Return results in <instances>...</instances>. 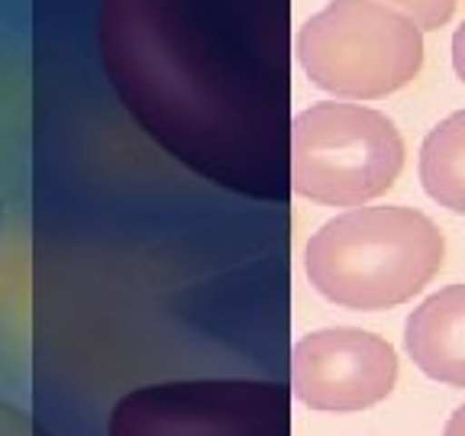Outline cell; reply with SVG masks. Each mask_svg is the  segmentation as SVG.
Listing matches in <instances>:
<instances>
[{
	"instance_id": "cell-4",
	"label": "cell",
	"mask_w": 465,
	"mask_h": 436,
	"mask_svg": "<svg viewBox=\"0 0 465 436\" xmlns=\"http://www.w3.org/2000/svg\"><path fill=\"white\" fill-rule=\"evenodd\" d=\"M404 168V139L381 110L320 101L294 116L291 184L327 207H362Z\"/></svg>"
},
{
	"instance_id": "cell-1",
	"label": "cell",
	"mask_w": 465,
	"mask_h": 436,
	"mask_svg": "<svg viewBox=\"0 0 465 436\" xmlns=\"http://www.w3.org/2000/svg\"><path fill=\"white\" fill-rule=\"evenodd\" d=\"M97 49L124 110L174 162L288 203L291 0H101Z\"/></svg>"
},
{
	"instance_id": "cell-6",
	"label": "cell",
	"mask_w": 465,
	"mask_h": 436,
	"mask_svg": "<svg viewBox=\"0 0 465 436\" xmlns=\"http://www.w3.org/2000/svg\"><path fill=\"white\" fill-rule=\"evenodd\" d=\"M398 382L388 340L356 327L307 333L291 352V391L311 411L352 414L385 401Z\"/></svg>"
},
{
	"instance_id": "cell-11",
	"label": "cell",
	"mask_w": 465,
	"mask_h": 436,
	"mask_svg": "<svg viewBox=\"0 0 465 436\" xmlns=\"http://www.w3.org/2000/svg\"><path fill=\"white\" fill-rule=\"evenodd\" d=\"M443 436H465V404L459 407L456 414L450 417V423H446Z\"/></svg>"
},
{
	"instance_id": "cell-3",
	"label": "cell",
	"mask_w": 465,
	"mask_h": 436,
	"mask_svg": "<svg viewBox=\"0 0 465 436\" xmlns=\"http://www.w3.org/2000/svg\"><path fill=\"white\" fill-rule=\"evenodd\" d=\"M294 52L317 87L346 101H378L420 74L423 29L381 0H330L298 29Z\"/></svg>"
},
{
	"instance_id": "cell-8",
	"label": "cell",
	"mask_w": 465,
	"mask_h": 436,
	"mask_svg": "<svg viewBox=\"0 0 465 436\" xmlns=\"http://www.w3.org/2000/svg\"><path fill=\"white\" fill-rule=\"evenodd\" d=\"M420 182L440 207L465 213V110L446 116L423 139Z\"/></svg>"
},
{
	"instance_id": "cell-10",
	"label": "cell",
	"mask_w": 465,
	"mask_h": 436,
	"mask_svg": "<svg viewBox=\"0 0 465 436\" xmlns=\"http://www.w3.org/2000/svg\"><path fill=\"white\" fill-rule=\"evenodd\" d=\"M452 68H456V74L465 84V20L456 29V36H452Z\"/></svg>"
},
{
	"instance_id": "cell-2",
	"label": "cell",
	"mask_w": 465,
	"mask_h": 436,
	"mask_svg": "<svg viewBox=\"0 0 465 436\" xmlns=\"http://www.w3.org/2000/svg\"><path fill=\"white\" fill-rule=\"evenodd\" d=\"M443 233L414 207H352L307 243V278L327 301L385 311L420 294L443 269Z\"/></svg>"
},
{
	"instance_id": "cell-7",
	"label": "cell",
	"mask_w": 465,
	"mask_h": 436,
	"mask_svg": "<svg viewBox=\"0 0 465 436\" xmlns=\"http://www.w3.org/2000/svg\"><path fill=\"white\" fill-rule=\"evenodd\" d=\"M404 342L423 375L465 388V284L436 291L411 311Z\"/></svg>"
},
{
	"instance_id": "cell-9",
	"label": "cell",
	"mask_w": 465,
	"mask_h": 436,
	"mask_svg": "<svg viewBox=\"0 0 465 436\" xmlns=\"http://www.w3.org/2000/svg\"><path fill=\"white\" fill-rule=\"evenodd\" d=\"M388 7L404 10L407 16H414L420 23V29H440L443 23H450L452 10H456V0H381Z\"/></svg>"
},
{
	"instance_id": "cell-5",
	"label": "cell",
	"mask_w": 465,
	"mask_h": 436,
	"mask_svg": "<svg viewBox=\"0 0 465 436\" xmlns=\"http://www.w3.org/2000/svg\"><path fill=\"white\" fill-rule=\"evenodd\" d=\"M107 436H291V398L259 378L145 385L116 401Z\"/></svg>"
}]
</instances>
